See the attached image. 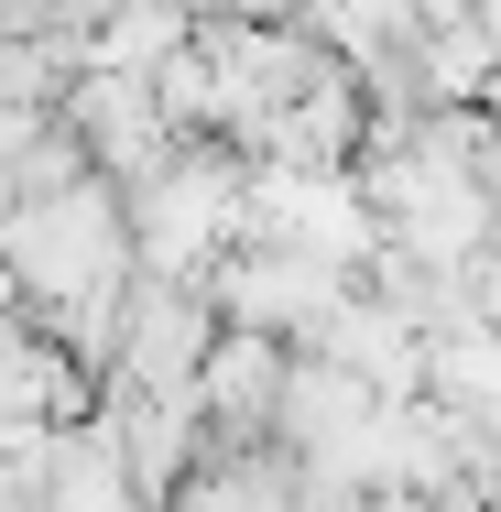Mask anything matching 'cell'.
<instances>
[{
    "label": "cell",
    "instance_id": "cell-1",
    "mask_svg": "<svg viewBox=\"0 0 501 512\" xmlns=\"http://www.w3.org/2000/svg\"><path fill=\"white\" fill-rule=\"evenodd\" d=\"M207 338H218L207 284H153V273H131L120 306H109V360H99V382H120V393H186L197 360H207Z\"/></svg>",
    "mask_w": 501,
    "mask_h": 512
}]
</instances>
